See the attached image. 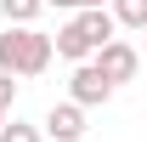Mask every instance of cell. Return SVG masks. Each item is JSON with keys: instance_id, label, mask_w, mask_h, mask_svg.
<instances>
[{"instance_id": "cell-11", "label": "cell", "mask_w": 147, "mask_h": 142, "mask_svg": "<svg viewBox=\"0 0 147 142\" xmlns=\"http://www.w3.org/2000/svg\"><path fill=\"white\" fill-rule=\"evenodd\" d=\"M85 12H108V0H85Z\"/></svg>"}, {"instance_id": "cell-9", "label": "cell", "mask_w": 147, "mask_h": 142, "mask_svg": "<svg viewBox=\"0 0 147 142\" xmlns=\"http://www.w3.org/2000/svg\"><path fill=\"white\" fill-rule=\"evenodd\" d=\"M11 102H17V80L0 74V114H11Z\"/></svg>"}, {"instance_id": "cell-1", "label": "cell", "mask_w": 147, "mask_h": 142, "mask_svg": "<svg viewBox=\"0 0 147 142\" xmlns=\"http://www.w3.org/2000/svg\"><path fill=\"white\" fill-rule=\"evenodd\" d=\"M108 40H119V23H113V12H74L62 29L51 34V46H57V57H68L74 68L79 63H91Z\"/></svg>"}, {"instance_id": "cell-5", "label": "cell", "mask_w": 147, "mask_h": 142, "mask_svg": "<svg viewBox=\"0 0 147 142\" xmlns=\"http://www.w3.org/2000/svg\"><path fill=\"white\" fill-rule=\"evenodd\" d=\"M40 131H45V142H79L91 125H85V108L51 102V108H45V119H40Z\"/></svg>"}, {"instance_id": "cell-7", "label": "cell", "mask_w": 147, "mask_h": 142, "mask_svg": "<svg viewBox=\"0 0 147 142\" xmlns=\"http://www.w3.org/2000/svg\"><path fill=\"white\" fill-rule=\"evenodd\" d=\"M119 29H147V0H108Z\"/></svg>"}, {"instance_id": "cell-8", "label": "cell", "mask_w": 147, "mask_h": 142, "mask_svg": "<svg viewBox=\"0 0 147 142\" xmlns=\"http://www.w3.org/2000/svg\"><path fill=\"white\" fill-rule=\"evenodd\" d=\"M0 142H45V131L28 125V119H6L0 125Z\"/></svg>"}, {"instance_id": "cell-10", "label": "cell", "mask_w": 147, "mask_h": 142, "mask_svg": "<svg viewBox=\"0 0 147 142\" xmlns=\"http://www.w3.org/2000/svg\"><path fill=\"white\" fill-rule=\"evenodd\" d=\"M45 6H57V12H85V0H45Z\"/></svg>"}, {"instance_id": "cell-4", "label": "cell", "mask_w": 147, "mask_h": 142, "mask_svg": "<svg viewBox=\"0 0 147 142\" xmlns=\"http://www.w3.org/2000/svg\"><path fill=\"white\" fill-rule=\"evenodd\" d=\"M68 102L74 108H102V102H113V85L102 80L96 63H79V68L68 74Z\"/></svg>"}, {"instance_id": "cell-3", "label": "cell", "mask_w": 147, "mask_h": 142, "mask_svg": "<svg viewBox=\"0 0 147 142\" xmlns=\"http://www.w3.org/2000/svg\"><path fill=\"white\" fill-rule=\"evenodd\" d=\"M91 63L102 68V80H108L113 91H119V85H130V80H136V68H142V57H136V46H130V40H108V46H102Z\"/></svg>"}, {"instance_id": "cell-2", "label": "cell", "mask_w": 147, "mask_h": 142, "mask_svg": "<svg viewBox=\"0 0 147 142\" xmlns=\"http://www.w3.org/2000/svg\"><path fill=\"white\" fill-rule=\"evenodd\" d=\"M51 34H40V29H0V74H11V80H34V74L51 68Z\"/></svg>"}, {"instance_id": "cell-6", "label": "cell", "mask_w": 147, "mask_h": 142, "mask_svg": "<svg viewBox=\"0 0 147 142\" xmlns=\"http://www.w3.org/2000/svg\"><path fill=\"white\" fill-rule=\"evenodd\" d=\"M45 12V0H0V17L6 29H34V17Z\"/></svg>"}, {"instance_id": "cell-12", "label": "cell", "mask_w": 147, "mask_h": 142, "mask_svg": "<svg viewBox=\"0 0 147 142\" xmlns=\"http://www.w3.org/2000/svg\"><path fill=\"white\" fill-rule=\"evenodd\" d=\"M0 125H6V114H0Z\"/></svg>"}]
</instances>
